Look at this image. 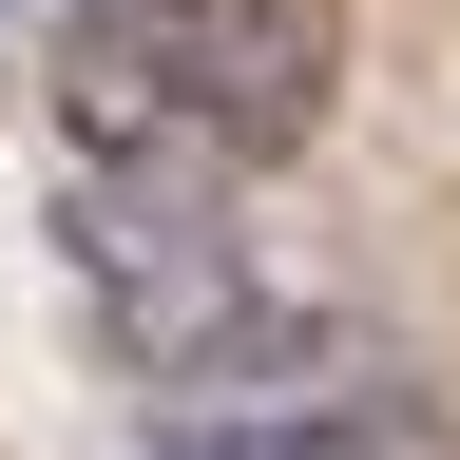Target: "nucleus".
<instances>
[{"instance_id": "1", "label": "nucleus", "mask_w": 460, "mask_h": 460, "mask_svg": "<svg viewBox=\"0 0 460 460\" xmlns=\"http://www.w3.org/2000/svg\"><path fill=\"white\" fill-rule=\"evenodd\" d=\"M345 96V0H58L39 115L77 172H288Z\"/></svg>"}, {"instance_id": "2", "label": "nucleus", "mask_w": 460, "mask_h": 460, "mask_svg": "<svg viewBox=\"0 0 460 460\" xmlns=\"http://www.w3.org/2000/svg\"><path fill=\"white\" fill-rule=\"evenodd\" d=\"M58 269H77L96 345L135 384H192V402H307L345 365L326 307H288L269 250L230 230V172H77L58 192Z\"/></svg>"}, {"instance_id": "3", "label": "nucleus", "mask_w": 460, "mask_h": 460, "mask_svg": "<svg viewBox=\"0 0 460 460\" xmlns=\"http://www.w3.org/2000/svg\"><path fill=\"white\" fill-rule=\"evenodd\" d=\"M154 460H384V441H365V422H326V402H307V422H288V402H230V422L154 441Z\"/></svg>"}]
</instances>
